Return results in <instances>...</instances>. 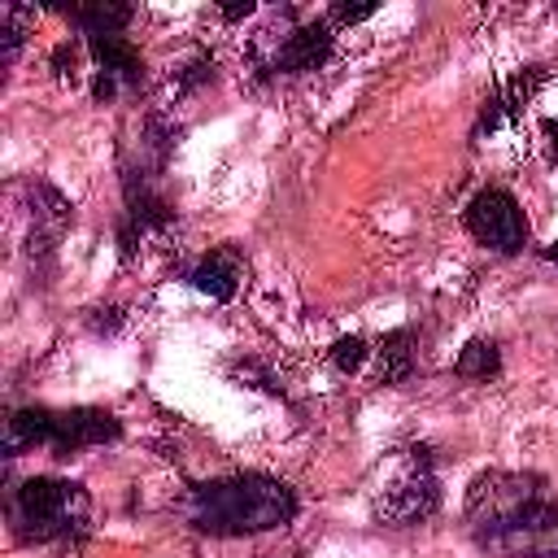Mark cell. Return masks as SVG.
Segmentation results:
<instances>
[{
  "instance_id": "6da1fadb",
  "label": "cell",
  "mask_w": 558,
  "mask_h": 558,
  "mask_svg": "<svg viewBox=\"0 0 558 558\" xmlns=\"http://www.w3.org/2000/svg\"><path fill=\"white\" fill-rule=\"evenodd\" d=\"M466 527L493 558H558V493L527 471H484L466 488Z\"/></svg>"
},
{
  "instance_id": "7a4b0ae2",
  "label": "cell",
  "mask_w": 558,
  "mask_h": 558,
  "mask_svg": "<svg viewBox=\"0 0 558 558\" xmlns=\"http://www.w3.org/2000/svg\"><path fill=\"white\" fill-rule=\"evenodd\" d=\"M296 519V493L262 471L196 484L187 497V523L205 536H248L288 527Z\"/></svg>"
},
{
  "instance_id": "3957f363",
  "label": "cell",
  "mask_w": 558,
  "mask_h": 558,
  "mask_svg": "<svg viewBox=\"0 0 558 558\" xmlns=\"http://www.w3.org/2000/svg\"><path fill=\"white\" fill-rule=\"evenodd\" d=\"M122 436V423L105 410H92V405H78V410H48V405H26V410H13L4 418V458H17L22 449H52V453H74V449H87V445H105V440H118Z\"/></svg>"
},
{
  "instance_id": "277c9868",
  "label": "cell",
  "mask_w": 558,
  "mask_h": 558,
  "mask_svg": "<svg viewBox=\"0 0 558 558\" xmlns=\"http://www.w3.org/2000/svg\"><path fill=\"white\" fill-rule=\"evenodd\" d=\"M92 501L78 484L31 475L9 493V523L22 541H74L87 532Z\"/></svg>"
},
{
  "instance_id": "5b68a950",
  "label": "cell",
  "mask_w": 558,
  "mask_h": 558,
  "mask_svg": "<svg viewBox=\"0 0 558 558\" xmlns=\"http://www.w3.org/2000/svg\"><path fill=\"white\" fill-rule=\"evenodd\" d=\"M466 231L497 248V253H519L527 244V218L519 209V201L506 192V187H484L471 196L466 205Z\"/></svg>"
},
{
  "instance_id": "8992f818",
  "label": "cell",
  "mask_w": 558,
  "mask_h": 558,
  "mask_svg": "<svg viewBox=\"0 0 558 558\" xmlns=\"http://www.w3.org/2000/svg\"><path fill=\"white\" fill-rule=\"evenodd\" d=\"M436 506H440V488H436V475H432V466L423 458H410V466L392 484H384V493L375 501L379 519L384 523H397V527L427 519Z\"/></svg>"
},
{
  "instance_id": "52a82bcc",
  "label": "cell",
  "mask_w": 558,
  "mask_h": 558,
  "mask_svg": "<svg viewBox=\"0 0 558 558\" xmlns=\"http://www.w3.org/2000/svg\"><path fill=\"white\" fill-rule=\"evenodd\" d=\"M327 57H331V26H327V22H305V26L288 31V35L275 44L270 70L305 74V70H318Z\"/></svg>"
},
{
  "instance_id": "ba28073f",
  "label": "cell",
  "mask_w": 558,
  "mask_h": 558,
  "mask_svg": "<svg viewBox=\"0 0 558 558\" xmlns=\"http://www.w3.org/2000/svg\"><path fill=\"white\" fill-rule=\"evenodd\" d=\"M87 48H92V61H96L100 74H109L118 83H131V87L144 83V61L122 35H96V39H87Z\"/></svg>"
},
{
  "instance_id": "9c48e42d",
  "label": "cell",
  "mask_w": 558,
  "mask_h": 558,
  "mask_svg": "<svg viewBox=\"0 0 558 558\" xmlns=\"http://www.w3.org/2000/svg\"><path fill=\"white\" fill-rule=\"evenodd\" d=\"M192 283H196L205 296H214V301H231L235 288H240V266H235V257H231L227 248H214V253L201 257V266L192 270Z\"/></svg>"
},
{
  "instance_id": "30bf717a",
  "label": "cell",
  "mask_w": 558,
  "mask_h": 558,
  "mask_svg": "<svg viewBox=\"0 0 558 558\" xmlns=\"http://www.w3.org/2000/svg\"><path fill=\"white\" fill-rule=\"evenodd\" d=\"M65 17L96 39V35H118L131 22V9L126 4H109V0H92V4H70Z\"/></svg>"
},
{
  "instance_id": "8fae6325",
  "label": "cell",
  "mask_w": 558,
  "mask_h": 558,
  "mask_svg": "<svg viewBox=\"0 0 558 558\" xmlns=\"http://www.w3.org/2000/svg\"><path fill=\"white\" fill-rule=\"evenodd\" d=\"M375 371L379 384H401L414 371V349H410V331H388L375 349Z\"/></svg>"
},
{
  "instance_id": "7c38bea8",
  "label": "cell",
  "mask_w": 558,
  "mask_h": 558,
  "mask_svg": "<svg viewBox=\"0 0 558 558\" xmlns=\"http://www.w3.org/2000/svg\"><path fill=\"white\" fill-rule=\"evenodd\" d=\"M453 371H458L462 379H493V375L501 371V353H497L493 340H471V344L458 353Z\"/></svg>"
},
{
  "instance_id": "4fadbf2b",
  "label": "cell",
  "mask_w": 558,
  "mask_h": 558,
  "mask_svg": "<svg viewBox=\"0 0 558 558\" xmlns=\"http://www.w3.org/2000/svg\"><path fill=\"white\" fill-rule=\"evenodd\" d=\"M31 22H35L31 9H22V4H0V61H4V65L17 57V48H22Z\"/></svg>"
},
{
  "instance_id": "5bb4252c",
  "label": "cell",
  "mask_w": 558,
  "mask_h": 558,
  "mask_svg": "<svg viewBox=\"0 0 558 558\" xmlns=\"http://www.w3.org/2000/svg\"><path fill=\"white\" fill-rule=\"evenodd\" d=\"M366 353H371V349H366L362 336H340V340L331 344V362H336V371H344V375L357 371V366L366 362Z\"/></svg>"
},
{
  "instance_id": "9a60e30c",
  "label": "cell",
  "mask_w": 558,
  "mask_h": 558,
  "mask_svg": "<svg viewBox=\"0 0 558 558\" xmlns=\"http://www.w3.org/2000/svg\"><path fill=\"white\" fill-rule=\"evenodd\" d=\"M371 13H375V4H336V9H331L336 22H362V17H371Z\"/></svg>"
},
{
  "instance_id": "2e32d148",
  "label": "cell",
  "mask_w": 558,
  "mask_h": 558,
  "mask_svg": "<svg viewBox=\"0 0 558 558\" xmlns=\"http://www.w3.org/2000/svg\"><path fill=\"white\" fill-rule=\"evenodd\" d=\"M248 13H253L248 0H244V4H222V17H227V22H240V17H248Z\"/></svg>"
},
{
  "instance_id": "e0dca14e",
  "label": "cell",
  "mask_w": 558,
  "mask_h": 558,
  "mask_svg": "<svg viewBox=\"0 0 558 558\" xmlns=\"http://www.w3.org/2000/svg\"><path fill=\"white\" fill-rule=\"evenodd\" d=\"M545 257H558V244H554V248H545Z\"/></svg>"
}]
</instances>
